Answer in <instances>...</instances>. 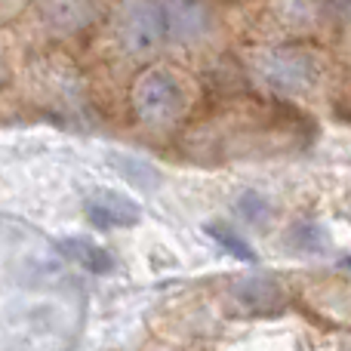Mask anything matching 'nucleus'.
Segmentation results:
<instances>
[{
	"mask_svg": "<svg viewBox=\"0 0 351 351\" xmlns=\"http://www.w3.org/2000/svg\"><path fill=\"white\" fill-rule=\"evenodd\" d=\"M188 108V93L170 68H148L133 84V111L148 127H170Z\"/></svg>",
	"mask_w": 351,
	"mask_h": 351,
	"instance_id": "nucleus-1",
	"label": "nucleus"
},
{
	"mask_svg": "<svg viewBox=\"0 0 351 351\" xmlns=\"http://www.w3.org/2000/svg\"><path fill=\"white\" fill-rule=\"evenodd\" d=\"M256 71L268 86L280 93H308L321 77V62L311 49L302 47H278L259 56Z\"/></svg>",
	"mask_w": 351,
	"mask_h": 351,
	"instance_id": "nucleus-2",
	"label": "nucleus"
},
{
	"mask_svg": "<svg viewBox=\"0 0 351 351\" xmlns=\"http://www.w3.org/2000/svg\"><path fill=\"white\" fill-rule=\"evenodd\" d=\"M117 37H121V47L133 56L154 53L167 40L158 0H130L117 19Z\"/></svg>",
	"mask_w": 351,
	"mask_h": 351,
	"instance_id": "nucleus-3",
	"label": "nucleus"
},
{
	"mask_svg": "<svg viewBox=\"0 0 351 351\" xmlns=\"http://www.w3.org/2000/svg\"><path fill=\"white\" fill-rule=\"evenodd\" d=\"M167 40L194 43L210 31V10L204 0H158Z\"/></svg>",
	"mask_w": 351,
	"mask_h": 351,
	"instance_id": "nucleus-4",
	"label": "nucleus"
},
{
	"mask_svg": "<svg viewBox=\"0 0 351 351\" xmlns=\"http://www.w3.org/2000/svg\"><path fill=\"white\" fill-rule=\"evenodd\" d=\"M86 216L99 228H127L139 222V206L130 204L121 194H99L86 204Z\"/></svg>",
	"mask_w": 351,
	"mask_h": 351,
	"instance_id": "nucleus-5",
	"label": "nucleus"
},
{
	"mask_svg": "<svg viewBox=\"0 0 351 351\" xmlns=\"http://www.w3.org/2000/svg\"><path fill=\"white\" fill-rule=\"evenodd\" d=\"M234 302L253 315H271L284 305V293L271 278H250L234 287Z\"/></svg>",
	"mask_w": 351,
	"mask_h": 351,
	"instance_id": "nucleus-6",
	"label": "nucleus"
},
{
	"mask_svg": "<svg viewBox=\"0 0 351 351\" xmlns=\"http://www.w3.org/2000/svg\"><path fill=\"white\" fill-rule=\"evenodd\" d=\"M59 253L68 256L71 262H77L80 268H86V271H93V274H108L111 268H114L111 253H105L99 243H90V241H84V237H68V241H62Z\"/></svg>",
	"mask_w": 351,
	"mask_h": 351,
	"instance_id": "nucleus-7",
	"label": "nucleus"
},
{
	"mask_svg": "<svg viewBox=\"0 0 351 351\" xmlns=\"http://www.w3.org/2000/svg\"><path fill=\"white\" fill-rule=\"evenodd\" d=\"M47 19L62 31L80 28L84 22H90V3L86 0H49Z\"/></svg>",
	"mask_w": 351,
	"mask_h": 351,
	"instance_id": "nucleus-8",
	"label": "nucleus"
},
{
	"mask_svg": "<svg viewBox=\"0 0 351 351\" xmlns=\"http://www.w3.org/2000/svg\"><path fill=\"white\" fill-rule=\"evenodd\" d=\"M206 234H210L213 241H216L219 247L225 250V253L234 256V259H241V262H256V253L250 250V243H243V237H237L231 228H225V225H206Z\"/></svg>",
	"mask_w": 351,
	"mask_h": 351,
	"instance_id": "nucleus-9",
	"label": "nucleus"
},
{
	"mask_svg": "<svg viewBox=\"0 0 351 351\" xmlns=\"http://www.w3.org/2000/svg\"><path fill=\"white\" fill-rule=\"evenodd\" d=\"M290 243L302 253H321V250H327V234H324V228H317L311 222H299L290 231Z\"/></svg>",
	"mask_w": 351,
	"mask_h": 351,
	"instance_id": "nucleus-10",
	"label": "nucleus"
},
{
	"mask_svg": "<svg viewBox=\"0 0 351 351\" xmlns=\"http://www.w3.org/2000/svg\"><path fill=\"white\" fill-rule=\"evenodd\" d=\"M237 213H241L247 222H253V225H259V222H265L268 219V204H265V197H259L256 191H247L241 200H237Z\"/></svg>",
	"mask_w": 351,
	"mask_h": 351,
	"instance_id": "nucleus-11",
	"label": "nucleus"
},
{
	"mask_svg": "<svg viewBox=\"0 0 351 351\" xmlns=\"http://www.w3.org/2000/svg\"><path fill=\"white\" fill-rule=\"evenodd\" d=\"M330 10H333L339 19L351 22V0H330Z\"/></svg>",
	"mask_w": 351,
	"mask_h": 351,
	"instance_id": "nucleus-12",
	"label": "nucleus"
},
{
	"mask_svg": "<svg viewBox=\"0 0 351 351\" xmlns=\"http://www.w3.org/2000/svg\"><path fill=\"white\" fill-rule=\"evenodd\" d=\"M346 265H348V268H351V259H346Z\"/></svg>",
	"mask_w": 351,
	"mask_h": 351,
	"instance_id": "nucleus-13",
	"label": "nucleus"
}]
</instances>
